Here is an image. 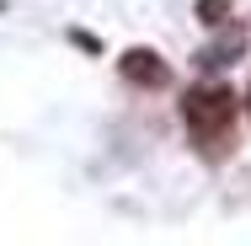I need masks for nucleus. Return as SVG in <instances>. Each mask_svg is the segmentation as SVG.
<instances>
[{
    "label": "nucleus",
    "mask_w": 251,
    "mask_h": 246,
    "mask_svg": "<svg viewBox=\"0 0 251 246\" xmlns=\"http://www.w3.org/2000/svg\"><path fill=\"white\" fill-rule=\"evenodd\" d=\"M219 11H225V0H203V22H208V27H219V22H225Z\"/></svg>",
    "instance_id": "obj_3"
},
{
    "label": "nucleus",
    "mask_w": 251,
    "mask_h": 246,
    "mask_svg": "<svg viewBox=\"0 0 251 246\" xmlns=\"http://www.w3.org/2000/svg\"><path fill=\"white\" fill-rule=\"evenodd\" d=\"M123 81H134V86H166L171 70H166V59L155 49H128L123 54Z\"/></svg>",
    "instance_id": "obj_2"
},
{
    "label": "nucleus",
    "mask_w": 251,
    "mask_h": 246,
    "mask_svg": "<svg viewBox=\"0 0 251 246\" xmlns=\"http://www.w3.org/2000/svg\"><path fill=\"white\" fill-rule=\"evenodd\" d=\"M235 91L225 86V81H203L187 91L182 102V123H187V134L198 139L203 155H225L230 139H235Z\"/></svg>",
    "instance_id": "obj_1"
},
{
    "label": "nucleus",
    "mask_w": 251,
    "mask_h": 246,
    "mask_svg": "<svg viewBox=\"0 0 251 246\" xmlns=\"http://www.w3.org/2000/svg\"><path fill=\"white\" fill-rule=\"evenodd\" d=\"M246 107H251V97H246Z\"/></svg>",
    "instance_id": "obj_4"
}]
</instances>
